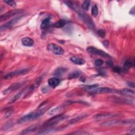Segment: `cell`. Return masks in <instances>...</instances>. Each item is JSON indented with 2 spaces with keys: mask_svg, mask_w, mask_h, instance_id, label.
<instances>
[{
  "mask_svg": "<svg viewBox=\"0 0 135 135\" xmlns=\"http://www.w3.org/2000/svg\"><path fill=\"white\" fill-rule=\"evenodd\" d=\"M49 109V107L42 108L39 109V110H37V111L30 113L26 116H24L19 119V120L17 122L18 124H21L26 123V122L38 119L40 117H41L42 115H43Z\"/></svg>",
  "mask_w": 135,
  "mask_h": 135,
  "instance_id": "1",
  "label": "cell"
},
{
  "mask_svg": "<svg viewBox=\"0 0 135 135\" xmlns=\"http://www.w3.org/2000/svg\"><path fill=\"white\" fill-rule=\"evenodd\" d=\"M68 117L67 116H66L63 114H60V115H55L52 118H50V119H49L47 121H46L45 122V124L43 125V128L53 127L58 124L60 122L66 119Z\"/></svg>",
  "mask_w": 135,
  "mask_h": 135,
  "instance_id": "2",
  "label": "cell"
},
{
  "mask_svg": "<svg viewBox=\"0 0 135 135\" xmlns=\"http://www.w3.org/2000/svg\"><path fill=\"white\" fill-rule=\"evenodd\" d=\"M134 120H111L109 121L104 122L103 123L100 124V126L102 127H112L114 126H116L118 125L122 124H133Z\"/></svg>",
  "mask_w": 135,
  "mask_h": 135,
  "instance_id": "3",
  "label": "cell"
},
{
  "mask_svg": "<svg viewBox=\"0 0 135 135\" xmlns=\"http://www.w3.org/2000/svg\"><path fill=\"white\" fill-rule=\"evenodd\" d=\"M24 12V10L23 9H13L12 10L5 14L1 15L0 17V21L1 22L5 21L12 17H13L17 15L22 14Z\"/></svg>",
  "mask_w": 135,
  "mask_h": 135,
  "instance_id": "4",
  "label": "cell"
},
{
  "mask_svg": "<svg viewBox=\"0 0 135 135\" xmlns=\"http://www.w3.org/2000/svg\"><path fill=\"white\" fill-rule=\"evenodd\" d=\"M109 100L116 103L134 105V100L132 99H129L128 98H127L125 97H119L114 96L109 98Z\"/></svg>",
  "mask_w": 135,
  "mask_h": 135,
  "instance_id": "5",
  "label": "cell"
},
{
  "mask_svg": "<svg viewBox=\"0 0 135 135\" xmlns=\"http://www.w3.org/2000/svg\"><path fill=\"white\" fill-rule=\"evenodd\" d=\"M87 50L88 52L92 53V54H93L98 55H100L101 57L106 58H109V59L112 58V57L110 56L109 54L106 53L105 52H104L102 50H100V49H97V48L93 47V46L88 47L87 49Z\"/></svg>",
  "mask_w": 135,
  "mask_h": 135,
  "instance_id": "6",
  "label": "cell"
},
{
  "mask_svg": "<svg viewBox=\"0 0 135 135\" xmlns=\"http://www.w3.org/2000/svg\"><path fill=\"white\" fill-rule=\"evenodd\" d=\"M28 71H29L28 69H22V70H19L13 71V72L9 73L8 74H7L6 75H5L4 77L3 78L5 80L10 79H12V78H13L14 77H15L17 76H18L20 75L25 74V73H27Z\"/></svg>",
  "mask_w": 135,
  "mask_h": 135,
  "instance_id": "7",
  "label": "cell"
},
{
  "mask_svg": "<svg viewBox=\"0 0 135 135\" xmlns=\"http://www.w3.org/2000/svg\"><path fill=\"white\" fill-rule=\"evenodd\" d=\"M48 49L49 51L52 52L55 55H61L64 53V50L58 45L51 43L48 45Z\"/></svg>",
  "mask_w": 135,
  "mask_h": 135,
  "instance_id": "8",
  "label": "cell"
},
{
  "mask_svg": "<svg viewBox=\"0 0 135 135\" xmlns=\"http://www.w3.org/2000/svg\"><path fill=\"white\" fill-rule=\"evenodd\" d=\"M115 92V91L111 88L107 87H102L100 88H97L93 90L90 92V95H94L101 93H110Z\"/></svg>",
  "mask_w": 135,
  "mask_h": 135,
  "instance_id": "9",
  "label": "cell"
},
{
  "mask_svg": "<svg viewBox=\"0 0 135 135\" xmlns=\"http://www.w3.org/2000/svg\"><path fill=\"white\" fill-rule=\"evenodd\" d=\"M22 17H17L13 19H12L11 20H10V21H9L8 22L5 23L4 24H3V26H2L1 27V31H2L3 30H5L7 29H9L12 27H13L15 23H17L21 18Z\"/></svg>",
  "mask_w": 135,
  "mask_h": 135,
  "instance_id": "10",
  "label": "cell"
},
{
  "mask_svg": "<svg viewBox=\"0 0 135 135\" xmlns=\"http://www.w3.org/2000/svg\"><path fill=\"white\" fill-rule=\"evenodd\" d=\"M26 83V81L22 82H18L15 83L14 84H12L10 87H9L7 89L5 90L4 91V94H7L8 93H10V92L15 91L19 89L20 87H21L22 85Z\"/></svg>",
  "mask_w": 135,
  "mask_h": 135,
  "instance_id": "11",
  "label": "cell"
},
{
  "mask_svg": "<svg viewBox=\"0 0 135 135\" xmlns=\"http://www.w3.org/2000/svg\"><path fill=\"white\" fill-rule=\"evenodd\" d=\"M119 115L117 114H100L96 115L93 118L97 120H101V119H105L108 118H111L113 117H118Z\"/></svg>",
  "mask_w": 135,
  "mask_h": 135,
  "instance_id": "12",
  "label": "cell"
},
{
  "mask_svg": "<svg viewBox=\"0 0 135 135\" xmlns=\"http://www.w3.org/2000/svg\"><path fill=\"white\" fill-rule=\"evenodd\" d=\"M117 93L126 97H132L134 95V92L131 89H123L117 91Z\"/></svg>",
  "mask_w": 135,
  "mask_h": 135,
  "instance_id": "13",
  "label": "cell"
},
{
  "mask_svg": "<svg viewBox=\"0 0 135 135\" xmlns=\"http://www.w3.org/2000/svg\"><path fill=\"white\" fill-rule=\"evenodd\" d=\"M42 77H39L37 80H36V81L34 83H33L32 85H31V86L29 87V88L28 89V91L27 92V95H28L30 93V92H32L39 86L42 81Z\"/></svg>",
  "mask_w": 135,
  "mask_h": 135,
  "instance_id": "14",
  "label": "cell"
},
{
  "mask_svg": "<svg viewBox=\"0 0 135 135\" xmlns=\"http://www.w3.org/2000/svg\"><path fill=\"white\" fill-rule=\"evenodd\" d=\"M60 80L57 78H52L48 80V84L49 87L52 88H56L60 84Z\"/></svg>",
  "mask_w": 135,
  "mask_h": 135,
  "instance_id": "15",
  "label": "cell"
},
{
  "mask_svg": "<svg viewBox=\"0 0 135 135\" xmlns=\"http://www.w3.org/2000/svg\"><path fill=\"white\" fill-rule=\"evenodd\" d=\"M55 129L53 128L52 127H44L42 130H40L38 132V134H47L52 133L55 131Z\"/></svg>",
  "mask_w": 135,
  "mask_h": 135,
  "instance_id": "16",
  "label": "cell"
},
{
  "mask_svg": "<svg viewBox=\"0 0 135 135\" xmlns=\"http://www.w3.org/2000/svg\"><path fill=\"white\" fill-rule=\"evenodd\" d=\"M38 125H34L33 126H31L27 128H26V129H24L22 131V132H21L20 134H29V133H31L33 132H34V131H35L38 128Z\"/></svg>",
  "mask_w": 135,
  "mask_h": 135,
  "instance_id": "17",
  "label": "cell"
},
{
  "mask_svg": "<svg viewBox=\"0 0 135 135\" xmlns=\"http://www.w3.org/2000/svg\"><path fill=\"white\" fill-rule=\"evenodd\" d=\"M28 87H26L25 88L23 89L21 91H20L17 94H16L12 99L10 100V102H9V104H12V103H14V102H15L16 101H17L18 100H19L20 98L21 97V96L26 92V91L28 90Z\"/></svg>",
  "mask_w": 135,
  "mask_h": 135,
  "instance_id": "18",
  "label": "cell"
},
{
  "mask_svg": "<svg viewBox=\"0 0 135 135\" xmlns=\"http://www.w3.org/2000/svg\"><path fill=\"white\" fill-rule=\"evenodd\" d=\"M22 43L26 46H32L33 45L34 41L32 39L29 37H25L22 39Z\"/></svg>",
  "mask_w": 135,
  "mask_h": 135,
  "instance_id": "19",
  "label": "cell"
},
{
  "mask_svg": "<svg viewBox=\"0 0 135 135\" xmlns=\"http://www.w3.org/2000/svg\"><path fill=\"white\" fill-rule=\"evenodd\" d=\"M70 60L72 62L74 63L75 64H76V65H82L85 63V61L83 59L75 57V56L71 57L70 58Z\"/></svg>",
  "mask_w": 135,
  "mask_h": 135,
  "instance_id": "20",
  "label": "cell"
},
{
  "mask_svg": "<svg viewBox=\"0 0 135 135\" xmlns=\"http://www.w3.org/2000/svg\"><path fill=\"white\" fill-rule=\"evenodd\" d=\"M67 70V69L65 68L60 67L55 70L53 75H54V76H55L56 77H60L63 74H64L65 73H66Z\"/></svg>",
  "mask_w": 135,
  "mask_h": 135,
  "instance_id": "21",
  "label": "cell"
},
{
  "mask_svg": "<svg viewBox=\"0 0 135 135\" xmlns=\"http://www.w3.org/2000/svg\"><path fill=\"white\" fill-rule=\"evenodd\" d=\"M87 116V115L86 114H83V115H81V116H79L75 118H73V119H71L69 121V123L70 124H76V123H77V122L80 121V120L82 119L83 118H85V117Z\"/></svg>",
  "mask_w": 135,
  "mask_h": 135,
  "instance_id": "22",
  "label": "cell"
},
{
  "mask_svg": "<svg viewBox=\"0 0 135 135\" xmlns=\"http://www.w3.org/2000/svg\"><path fill=\"white\" fill-rule=\"evenodd\" d=\"M50 18H47L45 19L44 20H43L41 24V26H40L41 29H44L46 28L49 26V24H50Z\"/></svg>",
  "mask_w": 135,
  "mask_h": 135,
  "instance_id": "23",
  "label": "cell"
},
{
  "mask_svg": "<svg viewBox=\"0 0 135 135\" xmlns=\"http://www.w3.org/2000/svg\"><path fill=\"white\" fill-rule=\"evenodd\" d=\"M81 72L79 71H74L72 72L69 75L68 79H73L75 78H77L80 76Z\"/></svg>",
  "mask_w": 135,
  "mask_h": 135,
  "instance_id": "24",
  "label": "cell"
},
{
  "mask_svg": "<svg viewBox=\"0 0 135 135\" xmlns=\"http://www.w3.org/2000/svg\"><path fill=\"white\" fill-rule=\"evenodd\" d=\"M63 109V107L62 106H60V107H58L53 109H52L51 110H50V112L49 113V115L50 116H52V115H56L57 114H58L61 110H62Z\"/></svg>",
  "mask_w": 135,
  "mask_h": 135,
  "instance_id": "25",
  "label": "cell"
},
{
  "mask_svg": "<svg viewBox=\"0 0 135 135\" xmlns=\"http://www.w3.org/2000/svg\"><path fill=\"white\" fill-rule=\"evenodd\" d=\"M66 21L65 20H59L55 24H54V27L57 28H63L66 24Z\"/></svg>",
  "mask_w": 135,
  "mask_h": 135,
  "instance_id": "26",
  "label": "cell"
},
{
  "mask_svg": "<svg viewBox=\"0 0 135 135\" xmlns=\"http://www.w3.org/2000/svg\"><path fill=\"white\" fill-rule=\"evenodd\" d=\"M98 87H99V84H91V85H84L83 88L85 90H94V89L97 88Z\"/></svg>",
  "mask_w": 135,
  "mask_h": 135,
  "instance_id": "27",
  "label": "cell"
},
{
  "mask_svg": "<svg viewBox=\"0 0 135 135\" xmlns=\"http://www.w3.org/2000/svg\"><path fill=\"white\" fill-rule=\"evenodd\" d=\"M133 63L131 62L130 60H127L125 62L124 67V70L125 71H128L132 66V65Z\"/></svg>",
  "mask_w": 135,
  "mask_h": 135,
  "instance_id": "28",
  "label": "cell"
},
{
  "mask_svg": "<svg viewBox=\"0 0 135 135\" xmlns=\"http://www.w3.org/2000/svg\"><path fill=\"white\" fill-rule=\"evenodd\" d=\"M90 1H89V0H87V1H85L82 5V9L85 10L87 11L89 9V6H90Z\"/></svg>",
  "mask_w": 135,
  "mask_h": 135,
  "instance_id": "29",
  "label": "cell"
},
{
  "mask_svg": "<svg viewBox=\"0 0 135 135\" xmlns=\"http://www.w3.org/2000/svg\"><path fill=\"white\" fill-rule=\"evenodd\" d=\"M91 14L94 17H96L98 15V6H97V5H94L92 7V10H91Z\"/></svg>",
  "mask_w": 135,
  "mask_h": 135,
  "instance_id": "30",
  "label": "cell"
},
{
  "mask_svg": "<svg viewBox=\"0 0 135 135\" xmlns=\"http://www.w3.org/2000/svg\"><path fill=\"white\" fill-rule=\"evenodd\" d=\"M13 109L11 108H9L8 109L6 110L5 113L4 114V118H7L10 117L12 115V113H13Z\"/></svg>",
  "mask_w": 135,
  "mask_h": 135,
  "instance_id": "31",
  "label": "cell"
},
{
  "mask_svg": "<svg viewBox=\"0 0 135 135\" xmlns=\"http://www.w3.org/2000/svg\"><path fill=\"white\" fill-rule=\"evenodd\" d=\"M4 2L9 6L15 7L17 6V4L14 1H12V0H5Z\"/></svg>",
  "mask_w": 135,
  "mask_h": 135,
  "instance_id": "32",
  "label": "cell"
},
{
  "mask_svg": "<svg viewBox=\"0 0 135 135\" xmlns=\"http://www.w3.org/2000/svg\"><path fill=\"white\" fill-rule=\"evenodd\" d=\"M97 34H98V35H99V36H100V38H104L105 35H106V32L104 30L101 29V30H99L98 31Z\"/></svg>",
  "mask_w": 135,
  "mask_h": 135,
  "instance_id": "33",
  "label": "cell"
},
{
  "mask_svg": "<svg viewBox=\"0 0 135 135\" xmlns=\"http://www.w3.org/2000/svg\"><path fill=\"white\" fill-rule=\"evenodd\" d=\"M67 104L79 103V104H84V105H88L87 102H85L83 101H81V100H71V101H67Z\"/></svg>",
  "mask_w": 135,
  "mask_h": 135,
  "instance_id": "34",
  "label": "cell"
},
{
  "mask_svg": "<svg viewBox=\"0 0 135 135\" xmlns=\"http://www.w3.org/2000/svg\"><path fill=\"white\" fill-rule=\"evenodd\" d=\"M104 63V61L101 59H98L94 61V65L97 67H100Z\"/></svg>",
  "mask_w": 135,
  "mask_h": 135,
  "instance_id": "35",
  "label": "cell"
},
{
  "mask_svg": "<svg viewBox=\"0 0 135 135\" xmlns=\"http://www.w3.org/2000/svg\"><path fill=\"white\" fill-rule=\"evenodd\" d=\"M113 70L114 72L117 73H120L121 72V69L119 67H115L113 68Z\"/></svg>",
  "mask_w": 135,
  "mask_h": 135,
  "instance_id": "36",
  "label": "cell"
},
{
  "mask_svg": "<svg viewBox=\"0 0 135 135\" xmlns=\"http://www.w3.org/2000/svg\"><path fill=\"white\" fill-rule=\"evenodd\" d=\"M106 65L108 67H112L113 66V62L111 60H109L106 62Z\"/></svg>",
  "mask_w": 135,
  "mask_h": 135,
  "instance_id": "37",
  "label": "cell"
},
{
  "mask_svg": "<svg viewBox=\"0 0 135 135\" xmlns=\"http://www.w3.org/2000/svg\"><path fill=\"white\" fill-rule=\"evenodd\" d=\"M49 91H50V88H49V87H44L42 89V91L43 92V93H47L48 92H49Z\"/></svg>",
  "mask_w": 135,
  "mask_h": 135,
  "instance_id": "38",
  "label": "cell"
},
{
  "mask_svg": "<svg viewBox=\"0 0 135 135\" xmlns=\"http://www.w3.org/2000/svg\"><path fill=\"white\" fill-rule=\"evenodd\" d=\"M102 44H103V45H104L105 47H106L107 48V47L109 46V42H108L107 40H106V41H104L102 42Z\"/></svg>",
  "mask_w": 135,
  "mask_h": 135,
  "instance_id": "39",
  "label": "cell"
},
{
  "mask_svg": "<svg viewBox=\"0 0 135 135\" xmlns=\"http://www.w3.org/2000/svg\"><path fill=\"white\" fill-rule=\"evenodd\" d=\"M127 84H128V86H129L130 87H131V88H134V84L133 83L131 82H130V81H128L127 82Z\"/></svg>",
  "mask_w": 135,
  "mask_h": 135,
  "instance_id": "40",
  "label": "cell"
},
{
  "mask_svg": "<svg viewBox=\"0 0 135 135\" xmlns=\"http://www.w3.org/2000/svg\"><path fill=\"white\" fill-rule=\"evenodd\" d=\"M71 134H88V133H86V132H72L71 133Z\"/></svg>",
  "mask_w": 135,
  "mask_h": 135,
  "instance_id": "41",
  "label": "cell"
},
{
  "mask_svg": "<svg viewBox=\"0 0 135 135\" xmlns=\"http://www.w3.org/2000/svg\"><path fill=\"white\" fill-rule=\"evenodd\" d=\"M129 14H130L132 15H134V14H135V11H134V7H133V8L131 10V11H130Z\"/></svg>",
  "mask_w": 135,
  "mask_h": 135,
  "instance_id": "42",
  "label": "cell"
}]
</instances>
